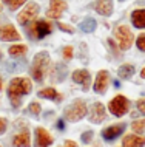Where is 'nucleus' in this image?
Here are the masks:
<instances>
[{"label": "nucleus", "mask_w": 145, "mask_h": 147, "mask_svg": "<svg viewBox=\"0 0 145 147\" xmlns=\"http://www.w3.org/2000/svg\"><path fill=\"white\" fill-rule=\"evenodd\" d=\"M65 147H77V144L74 141H66L65 142Z\"/></svg>", "instance_id": "nucleus-33"}, {"label": "nucleus", "mask_w": 145, "mask_h": 147, "mask_svg": "<svg viewBox=\"0 0 145 147\" xmlns=\"http://www.w3.org/2000/svg\"><path fill=\"white\" fill-rule=\"evenodd\" d=\"M133 73H134V67L130 65V63H125L119 68V78L122 79H130L133 76Z\"/></svg>", "instance_id": "nucleus-22"}, {"label": "nucleus", "mask_w": 145, "mask_h": 147, "mask_svg": "<svg viewBox=\"0 0 145 147\" xmlns=\"http://www.w3.org/2000/svg\"><path fill=\"white\" fill-rule=\"evenodd\" d=\"M0 90H2V79H0Z\"/></svg>", "instance_id": "nucleus-36"}, {"label": "nucleus", "mask_w": 145, "mask_h": 147, "mask_svg": "<svg viewBox=\"0 0 145 147\" xmlns=\"http://www.w3.org/2000/svg\"><path fill=\"white\" fill-rule=\"evenodd\" d=\"M136 45H138L139 50L145 51V34H140L138 37V40H136Z\"/></svg>", "instance_id": "nucleus-26"}, {"label": "nucleus", "mask_w": 145, "mask_h": 147, "mask_svg": "<svg viewBox=\"0 0 145 147\" xmlns=\"http://www.w3.org/2000/svg\"><path fill=\"white\" fill-rule=\"evenodd\" d=\"M31 91V81L28 78H14L8 87V96L14 107L20 105V96L28 94Z\"/></svg>", "instance_id": "nucleus-1"}, {"label": "nucleus", "mask_w": 145, "mask_h": 147, "mask_svg": "<svg viewBox=\"0 0 145 147\" xmlns=\"http://www.w3.org/2000/svg\"><path fill=\"white\" fill-rule=\"evenodd\" d=\"M73 81L77 82V84H82L85 87V90H87L90 85V73L87 70H76L73 73Z\"/></svg>", "instance_id": "nucleus-14"}, {"label": "nucleus", "mask_w": 145, "mask_h": 147, "mask_svg": "<svg viewBox=\"0 0 145 147\" xmlns=\"http://www.w3.org/2000/svg\"><path fill=\"white\" fill-rule=\"evenodd\" d=\"M96 25H97V23H96L94 19H93V17H87L84 22L80 23V30L84 31V33H93V31L96 30Z\"/></svg>", "instance_id": "nucleus-21"}, {"label": "nucleus", "mask_w": 145, "mask_h": 147, "mask_svg": "<svg viewBox=\"0 0 145 147\" xmlns=\"http://www.w3.org/2000/svg\"><path fill=\"white\" fill-rule=\"evenodd\" d=\"M91 138H93V132H91V130H88V132H85L84 135H82V141H84V142H90V141H91Z\"/></svg>", "instance_id": "nucleus-29"}, {"label": "nucleus", "mask_w": 145, "mask_h": 147, "mask_svg": "<svg viewBox=\"0 0 145 147\" xmlns=\"http://www.w3.org/2000/svg\"><path fill=\"white\" fill-rule=\"evenodd\" d=\"M108 81H110V76H108V71L105 70H100L96 76V81H94V91L96 93H105L107 91V87H108Z\"/></svg>", "instance_id": "nucleus-9"}, {"label": "nucleus", "mask_w": 145, "mask_h": 147, "mask_svg": "<svg viewBox=\"0 0 145 147\" xmlns=\"http://www.w3.org/2000/svg\"><path fill=\"white\" fill-rule=\"evenodd\" d=\"M66 76V67L63 63H57L54 67V81H63Z\"/></svg>", "instance_id": "nucleus-23"}, {"label": "nucleus", "mask_w": 145, "mask_h": 147, "mask_svg": "<svg viewBox=\"0 0 145 147\" xmlns=\"http://www.w3.org/2000/svg\"><path fill=\"white\" fill-rule=\"evenodd\" d=\"M0 57H2V53H0Z\"/></svg>", "instance_id": "nucleus-39"}, {"label": "nucleus", "mask_w": 145, "mask_h": 147, "mask_svg": "<svg viewBox=\"0 0 145 147\" xmlns=\"http://www.w3.org/2000/svg\"><path fill=\"white\" fill-rule=\"evenodd\" d=\"M63 57L65 59H71L73 57V48L71 47H65L63 48Z\"/></svg>", "instance_id": "nucleus-28"}, {"label": "nucleus", "mask_w": 145, "mask_h": 147, "mask_svg": "<svg viewBox=\"0 0 145 147\" xmlns=\"http://www.w3.org/2000/svg\"><path fill=\"white\" fill-rule=\"evenodd\" d=\"M96 11L100 16H110L113 13V0H97Z\"/></svg>", "instance_id": "nucleus-15"}, {"label": "nucleus", "mask_w": 145, "mask_h": 147, "mask_svg": "<svg viewBox=\"0 0 145 147\" xmlns=\"http://www.w3.org/2000/svg\"><path fill=\"white\" fill-rule=\"evenodd\" d=\"M0 11H2V5H0Z\"/></svg>", "instance_id": "nucleus-38"}, {"label": "nucleus", "mask_w": 145, "mask_h": 147, "mask_svg": "<svg viewBox=\"0 0 145 147\" xmlns=\"http://www.w3.org/2000/svg\"><path fill=\"white\" fill-rule=\"evenodd\" d=\"M53 144V138L43 127L36 129V147H48Z\"/></svg>", "instance_id": "nucleus-10"}, {"label": "nucleus", "mask_w": 145, "mask_h": 147, "mask_svg": "<svg viewBox=\"0 0 145 147\" xmlns=\"http://www.w3.org/2000/svg\"><path fill=\"white\" fill-rule=\"evenodd\" d=\"M26 51H28V47L26 45H11L9 48H8V53H9V56H13V57L25 56Z\"/></svg>", "instance_id": "nucleus-20"}, {"label": "nucleus", "mask_w": 145, "mask_h": 147, "mask_svg": "<svg viewBox=\"0 0 145 147\" xmlns=\"http://www.w3.org/2000/svg\"><path fill=\"white\" fill-rule=\"evenodd\" d=\"M140 76L145 79V68H142V71H140Z\"/></svg>", "instance_id": "nucleus-35"}, {"label": "nucleus", "mask_w": 145, "mask_h": 147, "mask_svg": "<svg viewBox=\"0 0 145 147\" xmlns=\"http://www.w3.org/2000/svg\"><path fill=\"white\" fill-rule=\"evenodd\" d=\"M29 113H33V115H37L40 113V104L39 102H31L29 104Z\"/></svg>", "instance_id": "nucleus-25"}, {"label": "nucleus", "mask_w": 145, "mask_h": 147, "mask_svg": "<svg viewBox=\"0 0 145 147\" xmlns=\"http://www.w3.org/2000/svg\"><path fill=\"white\" fill-rule=\"evenodd\" d=\"M131 22L136 28H145V9H136L131 14Z\"/></svg>", "instance_id": "nucleus-18"}, {"label": "nucleus", "mask_w": 145, "mask_h": 147, "mask_svg": "<svg viewBox=\"0 0 145 147\" xmlns=\"http://www.w3.org/2000/svg\"><path fill=\"white\" fill-rule=\"evenodd\" d=\"M144 146H145V138L138 136V135H127L122 142V147H144Z\"/></svg>", "instance_id": "nucleus-13"}, {"label": "nucleus", "mask_w": 145, "mask_h": 147, "mask_svg": "<svg viewBox=\"0 0 145 147\" xmlns=\"http://www.w3.org/2000/svg\"><path fill=\"white\" fill-rule=\"evenodd\" d=\"M110 112H111L114 116H122L128 112V107H130V102L128 99L122 96V94H117V96L110 102Z\"/></svg>", "instance_id": "nucleus-5"}, {"label": "nucleus", "mask_w": 145, "mask_h": 147, "mask_svg": "<svg viewBox=\"0 0 145 147\" xmlns=\"http://www.w3.org/2000/svg\"><path fill=\"white\" fill-rule=\"evenodd\" d=\"M104 119H105V107H104V104H100V102L93 104L91 110H90V121L99 124V122L104 121Z\"/></svg>", "instance_id": "nucleus-12"}, {"label": "nucleus", "mask_w": 145, "mask_h": 147, "mask_svg": "<svg viewBox=\"0 0 145 147\" xmlns=\"http://www.w3.org/2000/svg\"><path fill=\"white\" fill-rule=\"evenodd\" d=\"M14 147H29V133L28 130H23L19 135H15L13 140Z\"/></svg>", "instance_id": "nucleus-17"}, {"label": "nucleus", "mask_w": 145, "mask_h": 147, "mask_svg": "<svg viewBox=\"0 0 145 147\" xmlns=\"http://www.w3.org/2000/svg\"><path fill=\"white\" fill-rule=\"evenodd\" d=\"M124 130H125V124L110 125V127H107V129H104L102 136H104V140H107V141H113V140H116L119 135H122Z\"/></svg>", "instance_id": "nucleus-11"}, {"label": "nucleus", "mask_w": 145, "mask_h": 147, "mask_svg": "<svg viewBox=\"0 0 145 147\" xmlns=\"http://www.w3.org/2000/svg\"><path fill=\"white\" fill-rule=\"evenodd\" d=\"M65 9H66L65 0H51L49 9H48V13H46V16H48L49 19H59L63 14Z\"/></svg>", "instance_id": "nucleus-7"}, {"label": "nucleus", "mask_w": 145, "mask_h": 147, "mask_svg": "<svg viewBox=\"0 0 145 147\" xmlns=\"http://www.w3.org/2000/svg\"><path fill=\"white\" fill-rule=\"evenodd\" d=\"M57 127L60 130H63V127H65V124H63V121H57Z\"/></svg>", "instance_id": "nucleus-34"}, {"label": "nucleus", "mask_w": 145, "mask_h": 147, "mask_svg": "<svg viewBox=\"0 0 145 147\" xmlns=\"http://www.w3.org/2000/svg\"><path fill=\"white\" fill-rule=\"evenodd\" d=\"M5 130H6V119L0 118V135L5 133Z\"/></svg>", "instance_id": "nucleus-32"}, {"label": "nucleus", "mask_w": 145, "mask_h": 147, "mask_svg": "<svg viewBox=\"0 0 145 147\" xmlns=\"http://www.w3.org/2000/svg\"><path fill=\"white\" fill-rule=\"evenodd\" d=\"M114 36H116V40L119 43V47L122 50H128L133 43V33L130 31L127 25H119L114 30Z\"/></svg>", "instance_id": "nucleus-4"}, {"label": "nucleus", "mask_w": 145, "mask_h": 147, "mask_svg": "<svg viewBox=\"0 0 145 147\" xmlns=\"http://www.w3.org/2000/svg\"><path fill=\"white\" fill-rule=\"evenodd\" d=\"M22 36L17 33V30L13 25H3L0 26V40L3 42H11V40H19Z\"/></svg>", "instance_id": "nucleus-8"}, {"label": "nucleus", "mask_w": 145, "mask_h": 147, "mask_svg": "<svg viewBox=\"0 0 145 147\" xmlns=\"http://www.w3.org/2000/svg\"><path fill=\"white\" fill-rule=\"evenodd\" d=\"M59 28H60L62 31H66V33H74V28H71V26L65 25V23H59Z\"/></svg>", "instance_id": "nucleus-30"}, {"label": "nucleus", "mask_w": 145, "mask_h": 147, "mask_svg": "<svg viewBox=\"0 0 145 147\" xmlns=\"http://www.w3.org/2000/svg\"><path fill=\"white\" fill-rule=\"evenodd\" d=\"M39 96L45 98V99H51V101H60V99H62V96L54 88H43V90H40V91H39Z\"/></svg>", "instance_id": "nucleus-19"}, {"label": "nucleus", "mask_w": 145, "mask_h": 147, "mask_svg": "<svg viewBox=\"0 0 145 147\" xmlns=\"http://www.w3.org/2000/svg\"><path fill=\"white\" fill-rule=\"evenodd\" d=\"M138 110L140 113L145 115V99H140V101H138Z\"/></svg>", "instance_id": "nucleus-31"}, {"label": "nucleus", "mask_w": 145, "mask_h": 147, "mask_svg": "<svg viewBox=\"0 0 145 147\" xmlns=\"http://www.w3.org/2000/svg\"><path fill=\"white\" fill-rule=\"evenodd\" d=\"M3 2H9V0H3Z\"/></svg>", "instance_id": "nucleus-37"}, {"label": "nucleus", "mask_w": 145, "mask_h": 147, "mask_svg": "<svg viewBox=\"0 0 145 147\" xmlns=\"http://www.w3.org/2000/svg\"><path fill=\"white\" fill-rule=\"evenodd\" d=\"M120 2H122V0H120Z\"/></svg>", "instance_id": "nucleus-40"}, {"label": "nucleus", "mask_w": 145, "mask_h": 147, "mask_svg": "<svg viewBox=\"0 0 145 147\" xmlns=\"http://www.w3.org/2000/svg\"><path fill=\"white\" fill-rule=\"evenodd\" d=\"M85 113H87V105H85V102L82 101V99H77V101H74L71 105H68L65 109V118L68 119V121H79L85 116Z\"/></svg>", "instance_id": "nucleus-3"}, {"label": "nucleus", "mask_w": 145, "mask_h": 147, "mask_svg": "<svg viewBox=\"0 0 145 147\" xmlns=\"http://www.w3.org/2000/svg\"><path fill=\"white\" fill-rule=\"evenodd\" d=\"M133 130H134L136 133H142L145 130V119H140V121L133 122Z\"/></svg>", "instance_id": "nucleus-24"}, {"label": "nucleus", "mask_w": 145, "mask_h": 147, "mask_svg": "<svg viewBox=\"0 0 145 147\" xmlns=\"http://www.w3.org/2000/svg\"><path fill=\"white\" fill-rule=\"evenodd\" d=\"M48 65H49V56L46 51H40L34 56V61H33V67H31V74L33 78L36 79L37 82H42L45 78V73L48 70Z\"/></svg>", "instance_id": "nucleus-2"}, {"label": "nucleus", "mask_w": 145, "mask_h": 147, "mask_svg": "<svg viewBox=\"0 0 145 147\" xmlns=\"http://www.w3.org/2000/svg\"><path fill=\"white\" fill-rule=\"evenodd\" d=\"M34 33L37 34L39 39H43L46 34L51 33V23H48L46 20H39L34 25Z\"/></svg>", "instance_id": "nucleus-16"}, {"label": "nucleus", "mask_w": 145, "mask_h": 147, "mask_svg": "<svg viewBox=\"0 0 145 147\" xmlns=\"http://www.w3.org/2000/svg\"><path fill=\"white\" fill-rule=\"evenodd\" d=\"M39 11H40V6H39L37 3H28L25 9H23L22 13L17 16L19 23L23 26V25H26L28 22L34 20V19H36V16L39 14Z\"/></svg>", "instance_id": "nucleus-6"}, {"label": "nucleus", "mask_w": 145, "mask_h": 147, "mask_svg": "<svg viewBox=\"0 0 145 147\" xmlns=\"http://www.w3.org/2000/svg\"><path fill=\"white\" fill-rule=\"evenodd\" d=\"M26 0H11V3H9V9H17L19 6L20 5H23V3H25Z\"/></svg>", "instance_id": "nucleus-27"}]
</instances>
